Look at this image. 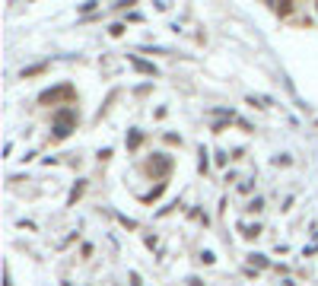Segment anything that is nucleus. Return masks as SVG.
I'll return each instance as SVG.
<instances>
[{
  "instance_id": "7ed1b4c3",
  "label": "nucleus",
  "mask_w": 318,
  "mask_h": 286,
  "mask_svg": "<svg viewBox=\"0 0 318 286\" xmlns=\"http://www.w3.org/2000/svg\"><path fill=\"white\" fill-rule=\"evenodd\" d=\"M169 165H172V162H169L166 156H159V159L150 162V172H159V175H162V172H169Z\"/></svg>"
},
{
  "instance_id": "f03ea898",
  "label": "nucleus",
  "mask_w": 318,
  "mask_h": 286,
  "mask_svg": "<svg viewBox=\"0 0 318 286\" xmlns=\"http://www.w3.org/2000/svg\"><path fill=\"white\" fill-rule=\"evenodd\" d=\"M70 99H74V86H67V83H64V86H57V89H48V92H42V95H39V102H42V105L70 102Z\"/></svg>"
},
{
  "instance_id": "f257e3e1",
  "label": "nucleus",
  "mask_w": 318,
  "mask_h": 286,
  "mask_svg": "<svg viewBox=\"0 0 318 286\" xmlns=\"http://www.w3.org/2000/svg\"><path fill=\"white\" fill-rule=\"evenodd\" d=\"M77 124V112L74 109H61L54 115V137H67Z\"/></svg>"
}]
</instances>
